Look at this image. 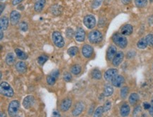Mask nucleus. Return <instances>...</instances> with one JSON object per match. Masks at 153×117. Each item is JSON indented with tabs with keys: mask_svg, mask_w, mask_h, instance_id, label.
<instances>
[{
	"mask_svg": "<svg viewBox=\"0 0 153 117\" xmlns=\"http://www.w3.org/2000/svg\"><path fill=\"white\" fill-rule=\"evenodd\" d=\"M0 7H1V13H2L4 9L5 5H4V4H1L0 5Z\"/></svg>",
	"mask_w": 153,
	"mask_h": 117,
	"instance_id": "48",
	"label": "nucleus"
},
{
	"mask_svg": "<svg viewBox=\"0 0 153 117\" xmlns=\"http://www.w3.org/2000/svg\"><path fill=\"white\" fill-rule=\"evenodd\" d=\"M16 69L20 73H25L27 71V66L25 62L19 61L16 64Z\"/></svg>",
	"mask_w": 153,
	"mask_h": 117,
	"instance_id": "17",
	"label": "nucleus"
},
{
	"mask_svg": "<svg viewBox=\"0 0 153 117\" xmlns=\"http://www.w3.org/2000/svg\"><path fill=\"white\" fill-rule=\"evenodd\" d=\"M113 93H114V89L112 86H111V85H106L105 88H104L103 93L105 97L111 96V95L113 94Z\"/></svg>",
	"mask_w": 153,
	"mask_h": 117,
	"instance_id": "25",
	"label": "nucleus"
},
{
	"mask_svg": "<svg viewBox=\"0 0 153 117\" xmlns=\"http://www.w3.org/2000/svg\"><path fill=\"white\" fill-rule=\"evenodd\" d=\"M123 83H124V78H123L122 76L120 75L116 76L112 79V81H111V83H112L114 86L117 87H120Z\"/></svg>",
	"mask_w": 153,
	"mask_h": 117,
	"instance_id": "15",
	"label": "nucleus"
},
{
	"mask_svg": "<svg viewBox=\"0 0 153 117\" xmlns=\"http://www.w3.org/2000/svg\"><path fill=\"white\" fill-rule=\"evenodd\" d=\"M5 61L7 65L9 66L12 65L15 61V56L13 55V53L7 54V55L6 56V59H5Z\"/></svg>",
	"mask_w": 153,
	"mask_h": 117,
	"instance_id": "23",
	"label": "nucleus"
},
{
	"mask_svg": "<svg viewBox=\"0 0 153 117\" xmlns=\"http://www.w3.org/2000/svg\"><path fill=\"white\" fill-rule=\"evenodd\" d=\"M111 103L109 101H107V102H105V105L103 107V110H104V112H107L111 109Z\"/></svg>",
	"mask_w": 153,
	"mask_h": 117,
	"instance_id": "40",
	"label": "nucleus"
},
{
	"mask_svg": "<svg viewBox=\"0 0 153 117\" xmlns=\"http://www.w3.org/2000/svg\"><path fill=\"white\" fill-rule=\"evenodd\" d=\"M35 102V98L32 95H28L26 97H25L23 101V106L25 109L28 110L33 106Z\"/></svg>",
	"mask_w": 153,
	"mask_h": 117,
	"instance_id": "9",
	"label": "nucleus"
},
{
	"mask_svg": "<svg viewBox=\"0 0 153 117\" xmlns=\"http://www.w3.org/2000/svg\"><path fill=\"white\" fill-rule=\"evenodd\" d=\"M92 76H93L94 79L100 80L102 78V73L99 70L95 69L92 72Z\"/></svg>",
	"mask_w": 153,
	"mask_h": 117,
	"instance_id": "31",
	"label": "nucleus"
},
{
	"mask_svg": "<svg viewBox=\"0 0 153 117\" xmlns=\"http://www.w3.org/2000/svg\"><path fill=\"white\" fill-rule=\"evenodd\" d=\"M84 107H85V104H84L83 102H78L77 104H76L75 107H74L73 110V115L75 116H79V115L81 114L82 112H83L84 110Z\"/></svg>",
	"mask_w": 153,
	"mask_h": 117,
	"instance_id": "14",
	"label": "nucleus"
},
{
	"mask_svg": "<svg viewBox=\"0 0 153 117\" xmlns=\"http://www.w3.org/2000/svg\"><path fill=\"white\" fill-rule=\"evenodd\" d=\"M21 19V13L17 11H12L10 14V22L11 25L15 26L19 22Z\"/></svg>",
	"mask_w": 153,
	"mask_h": 117,
	"instance_id": "8",
	"label": "nucleus"
},
{
	"mask_svg": "<svg viewBox=\"0 0 153 117\" xmlns=\"http://www.w3.org/2000/svg\"><path fill=\"white\" fill-rule=\"evenodd\" d=\"M148 44L150 47H153V34H149L146 37Z\"/></svg>",
	"mask_w": 153,
	"mask_h": 117,
	"instance_id": "36",
	"label": "nucleus"
},
{
	"mask_svg": "<svg viewBox=\"0 0 153 117\" xmlns=\"http://www.w3.org/2000/svg\"><path fill=\"white\" fill-rule=\"evenodd\" d=\"M56 78L54 76H53L52 75H50L48 76V77H47V83H48V85H53L56 82Z\"/></svg>",
	"mask_w": 153,
	"mask_h": 117,
	"instance_id": "32",
	"label": "nucleus"
},
{
	"mask_svg": "<svg viewBox=\"0 0 153 117\" xmlns=\"http://www.w3.org/2000/svg\"><path fill=\"white\" fill-rule=\"evenodd\" d=\"M149 113H150V114L153 115V100H152V102H151V107L150 110H149Z\"/></svg>",
	"mask_w": 153,
	"mask_h": 117,
	"instance_id": "45",
	"label": "nucleus"
},
{
	"mask_svg": "<svg viewBox=\"0 0 153 117\" xmlns=\"http://www.w3.org/2000/svg\"><path fill=\"white\" fill-rule=\"evenodd\" d=\"M128 93V87H123L121 90V97L123 99H125Z\"/></svg>",
	"mask_w": 153,
	"mask_h": 117,
	"instance_id": "35",
	"label": "nucleus"
},
{
	"mask_svg": "<svg viewBox=\"0 0 153 117\" xmlns=\"http://www.w3.org/2000/svg\"><path fill=\"white\" fill-rule=\"evenodd\" d=\"M78 48L77 47H71L68 50V55H70L71 56H74L76 55V54L78 53Z\"/></svg>",
	"mask_w": 153,
	"mask_h": 117,
	"instance_id": "29",
	"label": "nucleus"
},
{
	"mask_svg": "<svg viewBox=\"0 0 153 117\" xmlns=\"http://www.w3.org/2000/svg\"><path fill=\"white\" fill-rule=\"evenodd\" d=\"M88 39L91 43L97 44L100 43L102 40V33L97 30L91 31L88 35Z\"/></svg>",
	"mask_w": 153,
	"mask_h": 117,
	"instance_id": "3",
	"label": "nucleus"
},
{
	"mask_svg": "<svg viewBox=\"0 0 153 117\" xmlns=\"http://www.w3.org/2000/svg\"><path fill=\"white\" fill-rule=\"evenodd\" d=\"M72 104L71 99L69 98H66L62 101L60 105V109L63 112H65L68 110Z\"/></svg>",
	"mask_w": 153,
	"mask_h": 117,
	"instance_id": "13",
	"label": "nucleus"
},
{
	"mask_svg": "<svg viewBox=\"0 0 153 117\" xmlns=\"http://www.w3.org/2000/svg\"><path fill=\"white\" fill-rule=\"evenodd\" d=\"M0 92L1 95L7 97H12L14 95L12 87L7 82H1L0 85Z\"/></svg>",
	"mask_w": 153,
	"mask_h": 117,
	"instance_id": "1",
	"label": "nucleus"
},
{
	"mask_svg": "<svg viewBox=\"0 0 153 117\" xmlns=\"http://www.w3.org/2000/svg\"><path fill=\"white\" fill-rule=\"evenodd\" d=\"M121 1H122V3L123 4H128L131 1V0H121Z\"/></svg>",
	"mask_w": 153,
	"mask_h": 117,
	"instance_id": "47",
	"label": "nucleus"
},
{
	"mask_svg": "<svg viewBox=\"0 0 153 117\" xmlns=\"http://www.w3.org/2000/svg\"><path fill=\"white\" fill-rule=\"evenodd\" d=\"M63 78H64V80L65 81L69 82L71 81L72 76L71 75V73H68V72H65V73H64V75H63Z\"/></svg>",
	"mask_w": 153,
	"mask_h": 117,
	"instance_id": "39",
	"label": "nucleus"
},
{
	"mask_svg": "<svg viewBox=\"0 0 153 117\" xmlns=\"http://www.w3.org/2000/svg\"><path fill=\"white\" fill-rule=\"evenodd\" d=\"M133 26H131V25L127 24L125 25V26L122 27V28L121 29V33L123 35V36H130L131 33H133Z\"/></svg>",
	"mask_w": 153,
	"mask_h": 117,
	"instance_id": "19",
	"label": "nucleus"
},
{
	"mask_svg": "<svg viewBox=\"0 0 153 117\" xmlns=\"http://www.w3.org/2000/svg\"><path fill=\"white\" fill-rule=\"evenodd\" d=\"M48 57L46 55H41L38 57V61L40 65L42 66L43 64H44L47 61H48Z\"/></svg>",
	"mask_w": 153,
	"mask_h": 117,
	"instance_id": "33",
	"label": "nucleus"
},
{
	"mask_svg": "<svg viewBox=\"0 0 153 117\" xmlns=\"http://www.w3.org/2000/svg\"><path fill=\"white\" fill-rule=\"evenodd\" d=\"M140 112H141V107L140 106H138L135 108L134 112H133V115H134V116H137V115H138Z\"/></svg>",
	"mask_w": 153,
	"mask_h": 117,
	"instance_id": "41",
	"label": "nucleus"
},
{
	"mask_svg": "<svg viewBox=\"0 0 153 117\" xmlns=\"http://www.w3.org/2000/svg\"><path fill=\"white\" fill-rule=\"evenodd\" d=\"M139 99V96L137 93H132L129 96V102L131 105H135L138 102Z\"/></svg>",
	"mask_w": 153,
	"mask_h": 117,
	"instance_id": "26",
	"label": "nucleus"
},
{
	"mask_svg": "<svg viewBox=\"0 0 153 117\" xmlns=\"http://www.w3.org/2000/svg\"><path fill=\"white\" fill-rule=\"evenodd\" d=\"M75 39L78 42H82L85 39V33L83 28H78L75 33Z\"/></svg>",
	"mask_w": 153,
	"mask_h": 117,
	"instance_id": "10",
	"label": "nucleus"
},
{
	"mask_svg": "<svg viewBox=\"0 0 153 117\" xmlns=\"http://www.w3.org/2000/svg\"><path fill=\"white\" fill-rule=\"evenodd\" d=\"M19 28L22 32H26L28 29V26L25 22H21L19 24Z\"/></svg>",
	"mask_w": 153,
	"mask_h": 117,
	"instance_id": "37",
	"label": "nucleus"
},
{
	"mask_svg": "<svg viewBox=\"0 0 153 117\" xmlns=\"http://www.w3.org/2000/svg\"><path fill=\"white\" fill-rule=\"evenodd\" d=\"M22 1H23V0H13V1H12V4L13 6L18 5V4H20Z\"/></svg>",
	"mask_w": 153,
	"mask_h": 117,
	"instance_id": "44",
	"label": "nucleus"
},
{
	"mask_svg": "<svg viewBox=\"0 0 153 117\" xmlns=\"http://www.w3.org/2000/svg\"><path fill=\"white\" fill-rule=\"evenodd\" d=\"M74 34V30L71 28H68L66 30V36H67L68 38H71V37L73 36Z\"/></svg>",
	"mask_w": 153,
	"mask_h": 117,
	"instance_id": "42",
	"label": "nucleus"
},
{
	"mask_svg": "<svg viewBox=\"0 0 153 117\" xmlns=\"http://www.w3.org/2000/svg\"><path fill=\"white\" fill-rule=\"evenodd\" d=\"M102 0H93V3H92V8L93 9H97L101 5Z\"/></svg>",
	"mask_w": 153,
	"mask_h": 117,
	"instance_id": "38",
	"label": "nucleus"
},
{
	"mask_svg": "<svg viewBox=\"0 0 153 117\" xmlns=\"http://www.w3.org/2000/svg\"><path fill=\"white\" fill-rule=\"evenodd\" d=\"M112 40L114 44L121 49L125 48L127 46V44H128L126 38L123 36V35L119 34V33H116V34L114 35Z\"/></svg>",
	"mask_w": 153,
	"mask_h": 117,
	"instance_id": "2",
	"label": "nucleus"
},
{
	"mask_svg": "<svg viewBox=\"0 0 153 117\" xmlns=\"http://www.w3.org/2000/svg\"><path fill=\"white\" fill-rule=\"evenodd\" d=\"M82 54L85 58L91 57L93 54V47L88 44H85L82 48Z\"/></svg>",
	"mask_w": 153,
	"mask_h": 117,
	"instance_id": "11",
	"label": "nucleus"
},
{
	"mask_svg": "<svg viewBox=\"0 0 153 117\" xmlns=\"http://www.w3.org/2000/svg\"><path fill=\"white\" fill-rule=\"evenodd\" d=\"M83 23L88 29H93L96 25L95 18L93 15H87L83 19Z\"/></svg>",
	"mask_w": 153,
	"mask_h": 117,
	"instance_id": "6",
	"label": "nucleus"
},
{
	"mask_svg": "<svg viewBox=\"0 0 153 117\" xmlns=\"http://www.w3.org/2000/svg\"><path fill=\"white\" fill-rule=\"evenodd\" d=\"M143 107H144L145 110H150L151 104H150L148 102H144L143 103Z\"/></svg>",
	"mask_w": 153,
	"mask_h": 117,
	"instance_id": "43",
	"label": "nucleus"
},
{
	"mask_svg": "<svg viewBox=\"0 0 153 117\" xmlns=\"http://www.w3.org/2000/svg\"><path fill=\"white\" fill-rule=\"evenodd\" d=\"M1 38H0V39H1V40H2L3 39V37H4V35H3V30H1Z\"/></svg>",
	"mask_w": 153,
	"mask_h": 117,
	"instance_id": "49",
	"label": "nucleus"
},
{
	"mask_svg": "<svg viewBox=\"0 0 153 117\" xmlns=\"http://www.w3.org/2000/svg\"><path fill=\"white\" fill-rule=\"evenodd\" d=\"M19 106H20V103L19 101L13 100L12 102H11L9 105V108H8V113H9V116H15L19 111Z\"/></svg>",
	"mask_w": 153,
	"mask_h": 117,
	"instance_id": "5",
	"label": "nucleus"
},
{
	"mask_svg": "<svg viewBox=\"0 0 153 117\" xmlns=\"http://www.w3.org/2000/svg\"><path fill=\"white\" fill-rule=\"evenodd\" d=\"M51 11H52V13H53L54 15L55 16H58L61 14V13H62V8L61 6H59V5H53L52 7H51Z\"/></svg>",
	"mask_w": 153,
	"mask_h": 117,
	"instance_id": "24",
	"label": "nucleus"
},
{
	"mask_svg": "<svg viewBox=\"0 0 153 117\" xmlns=\"http://www.w3.org/2000/svg\"><path fill=\"white\" fill-rule=\"evenodd\" d=\"M123 57H124V54L122 52H117L112 60L113 65L114 66H118L122 62Z\"/></svg>",
	"mask_w": 153,
	"mask_h": 117,
	"instance_id": "12",
	"label": "nucleus"
},
{
	"mask_svg": "<svg viewBox=\"0 0 153 117\" xmlns=\"http://www.w3.org/2000/svg\"><path fill=\"white\" fill-rule=\"evenodd\" d=\"M117 54V48H116L115 46L111 45L108 48L107 52V58L109 61H111L113 60L114 57Z\"/></svg>",
	"mask_w": 153,
	"mask_h": 117,
	"instance_id": "16",
	"label": "nucleus"
},
{
	"mask_svg": "<svg viewBox=\"0 0 153 117\" xmlns=\"http://www.w3.org/2000/svg\"><path fill=\"white\" fill-rule=\"evenodd\" d=\"M52 41L54 44L59 48H62L64 46V40L61 33L58 31H54L52 33Z\"/></svg>",
	"mask_w": 153,
	"mask_h": 117,
	"instance_id": "4",
	"label": "nucleus"
},
{
	"mask_svg": "<svg viewBox=\"0 0 153 117\" xmlns=\"http://www.w3.org/2000/svg\"><path fill=\"white\" fill-rule=\"evenodd\" d=\"M53 115H54V116H60V114H57V113H56V112H54V113H53Z\"/></svg>",
	"mask_w": 153,
	"mask_h": 117,
	"instance_id": "50",
	"label": "nucleus"
},
{
	"mask_svg": "<svg viewBox=\"0 0 153 117\" xmlns=\"http://www.w3.org/2000/svg\"><path fill=\"white\" fill-rule=\"evenodd\" d=\"M1 1H4V0H1Z\"/></svg>",
	"mask_w": 153,
	"mask_h": 117,
	"instance_id": "51",
	"label": "nucleus"
},
{
	"mask_svg": "<svg viewBox=\"0 0 153 117\" xmlns=\"http://www.w3.org/2000/svg\"><path fill=\"white\" fill-rule=\"evenodd\" d=\"M15 53L16 54L17 57L21 60H25L28 59V54H27L25 52H24L22 50H20V49H15Z\"/></svg>",
	"mask_w": 153,
	"mask_h": 117,
	"instance_id": "20",
	"label": "nucleus"
},
{
	"mask_svg": "<svg viewBox=\"0 0 153 117\" xmlns=\"http://www.w3.org/2000/svg\"><path fill=\"white\" fill-rule=\"evenodd\" d=\"M117 73H118V70L117 69H110L105 72L104 78L107 81H111L114 78L117 76Z\"/></svg>",
	"mask_w": 153,
	"mask_h": 117,
	"instance_id": "7",
	"label": "nucleus"
},
{
	"mask_svg": "<svg viewBox=\"0 0 153 117\" xmlns=\"http://www.w3.org/2000/svg\"><path fill=\"white\" fill-rule=\"evenodd\" d=\"M51 75H52L53 76L55 77L56 78H57L59 76V72H58V71H53L52 73H51Z\"/></svg>",
	"mask_w": 153,
	"mask_h": 117,
	"instance_id": "46",
	"label": "nucleus"
},
{
	"mask_svg": "<svg viewBox=\"0 0 153 117\" xmlns=\"http://www.w3.org/2000/svg\"><path fill=\"white\" fill-rule=\"evenodd\" d=\"M135 4L136 7L139 8L145 7L148 4V0H135Z\"/></svg>",
	"mask_w": 153,
	"mask_h": 117,
	"instance_id": "30",
	"label": "nucleus"
},
{
	"mask_svg": "<svg viewBox=\"0 0 153 117\" xmlns=\"http://www.w3.org/2000/svg\"><path fill=\"white\" fill-rule=\"evenodd\" d=\"M103 112H104L103 107H100L95 110V113H94L93 115H94V116H95V117L101 116L102 115Z\"/></svg>",
	"mask_w": 153,
	"mask_h": 117,
	"instance_id": "34",
	"label": "nucleus"
},
{
	"mask_svg": "<svg viewBox=\"0 0 153 117\" xmlns=\"http://www.w3.org/2000/svg\"><path fill=\"white\" fill-rule=\"evenodd\" d=\"M71 71V73L74 74V75H78L81 72V67L78 64H75V65L72 66Z\"/></svg>",
	"mask_w": 153,
	"mask_h": 117,
	"instance_id": "28",
	"label": "nucleus"
},
{
	"mask_svg": "<svg viewBox=\"0 0 153 117\" xmlns=\"http://www.w3.org/2000/svg\"><path fill=\"white\" fill-rule=\"evenodd\" d=\"M130 113V107L127 104H124L120 109V114L122 116H127Z\"/></svg>",
	"mask_w": 153,
	"mask_h": 117,
	"instance_id": "21",
	"label": "nucleus"
},
{
	"mask_svg": "<svg viewBox=\"0 0 153 117\" xmlns=\"http://www.w3.org/2000/svg\"><path fill=\"white\" fill-rule=\"evenodd\" d=\"M46 4V0H38L35 4L34 9L36 12H40L42 11L43 8L45 7Z\"/></svg>",
	"mask_w": 153,
	"mask_h": 117,
	"instance_id": "18",
	"label": "nucleus"
},
{
	"mask_svg": "<svg viewBox=\"0 0 153 117\" xmlns=\"http://www.w3.org/2000/svg\"><path fill=\"white\" fill-rule=\"evenodd\" d=\"M148 42H147L146 39L145 38H141L138 42V43H137V47H138L139 49H142V50L146 49L147 47H148Z\"/></svg>",
	"mask_w": 153,
	"mask_h": 117,
	"instance_id": "27",
	"label": "nucleus"
},
{
	"mask_svg": "<svg viewBox=\"0 0 153 117\" xmlns=\"http://www.w3.org/2000/svg\"><path fill=\"white\" fill-rule=\"evenodd\" d=\"M9 20L7 17L3 16L1 18V21H0V26H1V30H7L9 26Z\"/></svg>",
	"mask_w": 153,
	"mask_h": 117,
	"instance_id": "22",
	"label": "nucleus"
}]
</instances>
